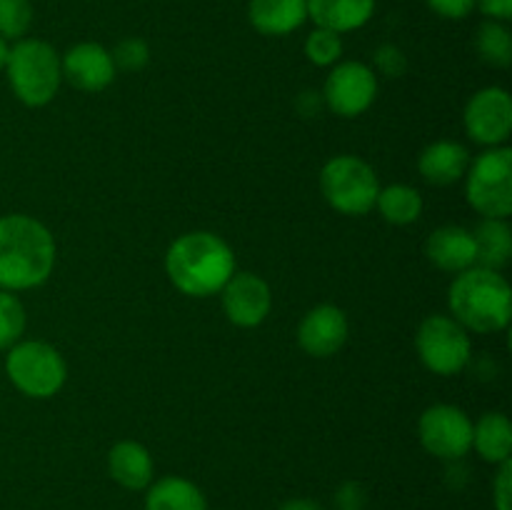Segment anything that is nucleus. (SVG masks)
Here are the masks:
<instances>
[{
	"instance_id": "1",
	"label": "nucleus",
	"mask_w": 512,
	"mask_h": 510,
	"mask_svg": "<svg viewBox=\"0 0 512 510\" xmlns=\"http://www.w3.org/2000/svg\"><path fill=\"white\" fill-rule=\"evenodd\" d=\"M55 268V240L30 215L0 218V288L30 290L43 285Z\"/></svg>"
},
{
	"instance_id": "2",
	"label": "nucleus",
	"mask_w": 512,
	"mask_h": 510,
	"mask_svg": "<svg viewBox=\"0 0 512 510\" xmlns=\"http://www.w3.org/2000/svg\"><path fill=\"white\" fill-rule=\"evenodd\" d=\"M168 278L180 293L208 298L235 275L233 248L220 235L195 230L175 240L165 255Z\"/></svg>"
},
{
	"instance_id": "3",
	"label": "nucleus",
	"mask_w": 512,
	"mask_h": 510,
	"mask_svg": "<svg viewBox=\"0 0 512 510\" xmlns=\"http://www.w3.org/2000/svg\"><path fill=\"white\" fill-rule=\"evenodd\" d=\"M448 305L465 330L498 333L508 328L512 315L510 283L498 270L468 268L450 285Z\"/></svg>"
},
{
	"instance_id": "4",
	"label": "nucleus",
	"mask_w": 512,
	"mask_h": 510,
	"mask_svg": "<svg viewBox=\"0 0 512 510\" xmlns=\"http://www.w3.org/2000/svg\"><path fill=\"white\" fill-rule=\"evenodd\" d=\"M5 73L15 98L30 108L48 105L63 80L58 53L53 45L38 38H20L18 43L10 45Z\"/></svg>"
},
{
	"instance_id": "5",
	"label": "nucleus",
	"mask_w": 512,
	"mask_h": 510,
	"mask_svg": "<svg viewBox=\"0 0 512 510\" xmlns=\"http://www.w3.org/2000/svg\"><path fill=\"white\" fill-rule=\"evenodd\" d=\"M320 190L343 215H365L375 208L380 183L375 170L355 155H338L320 170Z\"/></svg>"
},
{
	"instance_id": "6",
	"label": "nucleus",
	"mask_w": 512,
	"mask_h": 510,
	"mask_svg": "<svg viewBox=\"0 0 512 510\" xmlns=\"http://www.w3.org/2000/svg\"><path fill=\"white\" fill-rule=\"evenodd\" d=\"M5 373L10 383L28 398H53L65 385V360L53 345L40 340H25L8 348Z\"/></svg>"
},
{
	"instance_id": "7",
	"label": "nucleus",
	"mask_w": 512,
	"mask_h": 510,
	"mask_svg": "<svg viewBox=\"0 0 512 510\" xmlns=\"http://www.w3.org/2000/svg\"><path fill=\"white\" fill-rule=\"evenodd\" d=\"M468 203L483 218L508 220L512 213V150L490 148L468 168Z\"/></svg>"
},
{
	"instance_id": "8",
	"label": "nucleus",
	"mask_w": 512,
	"mask_h": 510,
	"mask_svg": "<svg viewBox=\"0 0 512 510\" xmlns=\"http://www.w3.org/2000/svg\"><path fill=\"white\" fill-rule=\"evenodd\" d=\"M415 348L425 368L435 375H458L470 363L468 330L448 315H430L415 335Z\"/></svg>"
},
{
	"instance_id": "9",
	"label": "nucleus",
	"mask_w": 512,
	"mask_h": 510,
	"mask_svg": "<svg viewBox=\"0 0 512 510\" xmlns=\"http://www.w3.org/2000/svg\"><path fill=\"white\" fill-rule=\"evenodd\" d=\"M420 443L440 460H460L473 448V420L455 405H430L420 415Z\"/></svg>"
},
{
	"instance_id": "10",
	"label": "nucleus",
	"mask_w": 512,
	"mask_h": 510,
	"mask_svg": "<svg viewBox=\"0 0 512 510\" xmlns=\"http://www.w3.org/2000/svg\"><path fill=\"white\" fill-rule=\"evenodd\" d=\"M378 95V78L373 68L358 60L335 65L325 80L323 103L340 118H358L373 105Z\"/></svg>"
},
{
	"instance_id": "11",
	"label": "nucleus",
	"mask_w": 512,
	"mask_h": 510,
	"mask_svg": "<svg viewBox=\"0 0 512 510\" xmlns=\"http://www.w3.org/2000/svg\"><path fill=\"white\" fill-rule=\"evenodd\" d=\"M465 130L480 145H493L510 138L512 133V98L503 88H483L465 105Z\"/></svg>"
},
{
	"instance_id": "12",
	"label": "nucleus",
	"mask_w": 512,
	"mask_h": 510,
	"mask_svg": "<svg viewBox=\"0 0 512 510\" xmlns=\"http://www.w3.org/2000/svg\"><path fill=\"white\" fill-rule=\"evenodd\" d=\"M223 310L228 320L238 328H255L263 323L273 305L268 283L253 273H238L225 283Z\"/></svg>"
},
{
	"instance_id": "13",
	"label": "nucleus",
	"mask_w": 512,
	"mask_h": 510,
	"mask_svg": "<svg viewBox=\"0 0 512 510\" xmlns=\"http://www.w3.org/2000/svg\"><path fill=\"white\" fill-rule=\"evenodd\" d=\"M63 78L83 93H100L115 80L113 55L100 43H78L60 60Z\"/></svg>"
},
{
	"instance_id": "14",
	"label": "nucleus",
	"mask_w": 512,
	"mask_h": 510,
	"mask_svg": "<svg viewBox=\"0 0 512 510\" xmlns=\"http://www.w3.org/2000/svg\"><path fill=\"white\" fill-rule=\"evenodd\" d=\"M348 318L338 305H318L308 310L298 325V343L313 358H330L348 340Z\"/></svg>"
},
{
	"instance_id": "15",
	"label": "nucleus",
	"mask_w": 512,
	"mask_h": 510,
	"mask_svg": "<svg viewBox=\"0 0 512 510\" xmlns=\"http://www.w3.org/2000/svg\"><path fill=\"white\" fill-rule=\"evenodd\" d=\"M425 255L445 273H463L475 268V238L460 225H443L428 238Z\"/></svg>"
},
{
	"instance_id": "16",
	"label": "nucleus",
	"mask_w": 512,
	"mask_h": 510,
	"mask_svg": "<svg viewBox=\"0 0 512 510\" xmlns=\"http://www.w3.org/2000/svg\"><path fill=\"white\" fill-rule=\"evenodd\" d=\"M108 473L120 488L145 490L153 483V455L135 440H120L108 453Z\"/></svg>"
},
{
	"instance_id": "17",
	"label": "nucleus",
	"mask_w": 512,
	"mask_h": 510,
	"mask_svg": "<svg viewBox=\"0 0 512 510\" xmlns=\"http://www.w3.org/2000/svg\"><path fill=\"white\" fill-rule=\"evenodd\" d=\"M470 153L453 140H438L428 145L418 158V170L430 185H453L468 173Z\"/></svg>"
},
{
	"instance_id": "18",
	"label": "nucleus",
	"mask_w": 512,
	"mask_h": 510,
	"mask_svg": "<svg viewBox=\"0 0 512 510\" xmlns=\"http://www.w3.org/2000/svg\"><path fill=\"white\" fill-rule=\"evenodd\" d=\"M248 18L258 33L280 38L308 20V0H250Z\"/></svg>"
},
{
	"instance_id": "19",
	"label": "nucleus",
	"mask_w": 512,
	"mask_h": 510,
	"mask_svg": "<svg viewBox=\"0 0 512 510\" xmlns=\"http://www.w3.org/2000/svg\"><path fill=\"white\" fill-rule=\"evenodd\" d=\"M373 13L375 0H308V18L338 35L363 28Z\"/></svg>"
},
{
	"instance_id": "20",
	"label": "nucleus",
	"mask_w": 512,
	"mask_h": 510,
	"mask_svg": "<svg viewBox=\"0 0 512 510\" xmlns=\"http://www.w3.org/2000/svg\"><path fill=\"white\" fill-rule=\"evenodd\" d=\"M145 510H208V500L193 480L165 475L145 488Z\"/></svg>"
},
{
	"instance_id": "21",
	"label": "nucleus",
	"mask_w": 512,
	"mask_h": 510,
	"mask_svg": "<svg viewBox=\"0 0 512 510\" xmlns=\"http://www.w3.org/2000/svg\"><path fill=\"white\" fill-rule=\"evenodd\" d=\"M475 263L478 268L500 270L512 258V230L505 220L485 218L475 228Z\"/></svg>"
},
{
	"instance_id": "22",
	"label": "nucleus",
	"mask_w": 512,
	"mask_h": 510,
	"mask_svg": "<svg viewBox=\"0 0 512 510\" xmlns=\"http://www.w3.org/2000/svg\"><path fill=\"white\" fill-rule=\"evenodd\" d=\"M473 448L488 463H505L512 453V423L503 413H485L473 425Z\"/></svg>"
},
{
	"instance_id": "23",
	"label": "nucleus",
	"mask_w": 512,
	"mask_h": 510,
	"mask_svg": "<svg viewBox=\"0 0 512 510\" xmlns=\"http://www.w3.org/2000/svg\"><path fill=\"white\" fill-rule=\"evenodd\" d=\"M375 208L380 210L388 223L393 225H410L420 218L423 213V198L410 185H388L378 193Z\"/></svg>"
},
{
	"instance_id": "24",
	"label": "nucleus",
	"mask_w": 512,
	"mask_h": 510,
	"mask_svg": "<svg viewBox=\"0 0 512 510\" xmlns=\"http://www.w3.org/2000/svg\"><path fill=\"white\" fill-rule=\"evenodd\" d=\"M475 50L483 63L493 65V68H508L512 63V35L508 25L490 18L480 23L478 35H475Z\"/></svg>"
},
{
	"instance_id": "25",
	"label": "nucleus",
	"mask_w": 512,
	"mask_h": 510,
	"mask_svg": "<svg viewBox=\"0 0 512 510\" xmlns=\"http://www.w3.org/2000/svg\"><path fill=\"white\" fill-rule=\"evenodd\" d=\"M25 330V308L10 290H0V350L20 343Z\"/></svg>"
},
{
	"instance_id": "26",
	"label": "nucleus",
	"mask_w": 512,
	"mask_h": 510,
	"mask_svg": "<svg viewBox=\"0 0 512 510\" xmlns=\"http://www.w3.org/2000/svg\"><path fill=\"white\" fill-rule=\"evenodd\" d=\"M33 25L30 0H0V38L20 40Z\"/></svg>"
},
{
	"instance_id": "27",
	"label": "nucleus",
	"mask_w": 512,
	"mask_h": 510,
	"mask_svg": "<svg viewBox=\"0 0 512 510\" xmlns=\"http://www.w3.org/2000/svg\"><path fill=\"white\" fill-rule=\"evenodd\" d=\"M343 55V40H340L338 33L325 28H315L313 33L305 38V58L313 65H320V68H328V65H335Z\"/></svg>"
},
{
	"instance_id": "28",
	"label": "nucleus",
	"mask_w": 512,
	"mask_h": 510,
	"mask_svg": "<svg viewBox=\"0 0 512 510\" xmlns=\"http://www.w3.org/2000/svg\"><path fill=\"white\" fill-rule=\"evenodd\" d=\"M115 70H125V73H138L150 63V48L143 38H125L115 45L113 53Z\"/></svg>"
},
{
	"instance_id": "29",
	"label": "nucleus",
	"mask_w": 512,
	"mask_h": 510,
	"mask_svg": "<svg viewBox=\"0 0 512 510\" xmlns=\"http://www.w3.org/2000/svg\"><path fill=\"white\" fill-rule=\"evenodd\" d=\"M373 63L385 78H400V75L408 70V58H405L403 50L393 43H383L373 53Z\"/></svg>"
},
{
	"instance_id": "30",
	"label": "nucleus",
	"mask_w": 512,
	"mask_h": 510,
	"mask_svg": "<svg viewBox=\"0 0 512 510\" xmlns=\"http://www.w3.org/2000/svg\"><path fill=\"white\" fill-rule=\"evenodd\" d=\"M493 505L495 510H512V463H500L498 475L493 483Z\"/></svg>"
},
{
	"instance_id": "31",
	"label": "nucleus",
	"mask_w": 512,
	"mask_h": 510,
	"mask_svg": "<svg viewBox=\"0 0 512 510\" xmlns=\"http://www.w3.org/2000/svg\"><path fill=\"white\" fill-rule=\"evenodd\" d=\"M365 503H368V493L355 480H348V483H343L335 490V505H338V510H365Z\"/></svg>"
},
{
	"instance_id": "32",
	"label": "nucleus",
	"mask_w": 512,
	"mask_h": 510,
	"mask_svg": "<svg viewBox=\"0 0 512 510\" xmlns=\"http://www.w3.org/2000/svg\"><path fill=\"white\" fill-rule=\"evenodd\" d=\"M425 5L445 20H463L473 13L475 0H425Z\"/></svg>"
},
{
	"instance_id": "33",
	"label": "nucleus",
	"mask_w": 512,
	"mask_h": 510,
	"mask_svg": "<svg viewBox=\"0 0 512 510\" xmlns=\"http://www.w3.org/2000/svg\"><path fill=\"white\" fill-rule=\"evenodd\" d=\"M475 5H478V8L483 10V15H488L490 20L505 23V20L512 18V0H475Z\"/></svg>"
},
{
	"instance_id": "34",
	"label": "nucleus",
	"mask_w": 512,
	"mask_h": 510,
	"mask_svg": "<svg viewBox=\"0 0 512 510\" xmlns=\"http://www.w3.org/2000/svg\"><path fill=\"white\" fill-rule=\"evenodd\" d=\"M278 510H323V505L310 498H290Z\"/></svg>"
},
{
	"instance_id": "35",
	"label": "nucleus",
	"mask_w": 512,
	"mask_h": 510,
	"mask_svg": "<svg viewBox=\"0 0 512 510\" xmlns=\"http://www.w3.org/2000/svg\"><path fill=\"white\" fill-rule=\"evenodd\" d=\"M8 55H10V43L5 38H0V70H5V65H8Z\"/></svg>"
}]
</instances>
